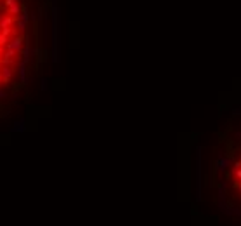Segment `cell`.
Masks as SVG:
<instances>
[{
    "label": "cell",
    "mask_w": 241,
    "mask_h": 226,
    "mask_svg": "<svg viewBox=\"0 0 241 226\" xmlns=\"http://www.w3.org/2000/svg\"><path fill=\"white\" fill-rule=\"evenodd\" d=\"M5 9H7V14H9V16H12V14H14V18H16V16H19V14H21L23 5L19 4L18 0H16V2H14L12 5H9V7H5Z\"/></svg>",
    "instance_id": "obj_2"
},
{
    "label": "cell",
    "mask_w": 241,
    "mask_h": 226,
    "mask_svg": "<svg viewBox=\"0 0 241 226\" xmlns=\"http://www.w3.org/2000/svg\"><path fill=\"white\" fill-rule=\"evenodd\" d=\"M236 186H238V188H239V190H241V183H239V184H236Z\"/></svg>",
    "instance_id": "obj_9"
},
{
    "label": "cell",
    "mask_w": 241,
    "mask_h": 226,
    "mask_svg": "<svg viewBox=\"0 0 241 226\" xmlns=\"http://www.w3.org/2000/svg\"><path fill=\"white\" fill-rule=\"evenodd\" d=\"M14 23H16L14 16H4V18L0 19V28H9V26H12Z\"/></svg>",
    "instance_id": "obj_3"
},
{
    "label": "cell",
    "mask_w": 241,
    "mask_h": 226,
    "mask_svg": "<svg viewBox=\"0 0 241 226\" xmlns=\"http://www.w3.org/2000/svg\"><path fill=\"white\" fill-rule=\"evenodd\" d=\"M23 56H24V59H30V56H31V49L30 47H26V49H23Z\"/></svg>",
    "instance_id": "obj_6"
},
{
    "label": "cell",
    "mask_w": 241,
    "mask_h": 226,
    "mask_svg": "<svg viewBox=\"0 0 241 226\" xmlns=\"http://www.w3.org/2000/svg\"><path fill=\"white\" fill-rule=\"evenodd\" d=\"M16 23H18V30H19V31H24V30H26V24H28V23L18 21V19H16Z\"/></svg>",
    "instance_id": "obj_5"
},
{
    "label": "cell",
    "mask_w": 241,
    "mask_h": 226,
    "mask_svg": "<svg viewBox=\"0 0 241 226\" xmlns=\"http://www.w3.org/2000/svg\"><path fill=\"white\" fill-rule=\"evenodd\" d=\"M16 0H4V7H9V5H12Z\"/></svg>",
    "instance_id": "obj_8"
},
{
    "label": "cell",
    "mask_w": 241,
    "mask_h": 226,
    "mask_svg": "<svg viewBox=\"0 0 241 226\" xmlns=\"http://www.w3.org/2000/svg\"><path fill=\"white\" fill-rule=\"evenodd\" d=\"M238 167H239V165H236V169H234V176L241 179V169H238Z\"/></svg>",
    "instance_id": "obj_7"
},
{
    "label": "cell",
    "mask_w": 241,
    "mask_h": 226,
    "mask_svg": "<svg viewBox=\"0 0 241 226\" xmlns=\"http://www.w3.org/2000/svg\"><path fill=\"white\" fill-rule=\"evenodd\" d=\"M0 75H2V80L9 82V78L12 77V68H11V66H4V68H2V73H0Z\"/></svg>",
    "instance_id": "obj_4"
},
{
    "label": "cell",
    "mask_w": 241,
    "mask_h": 226,
    "mask_svg": "<svg viewBox=\"0 0 241 226\" xmlns=\"http://www.w3.org/2000/svg\"><path fill=\"white\" fill-rule=\"evenodd\" d=\"M23 44H24V40L21 37H12L9 40V44H7V51H14V52H19L23 49Z\"/></svg>",
    "instance_id": "obj_1"
}]
</instances>
